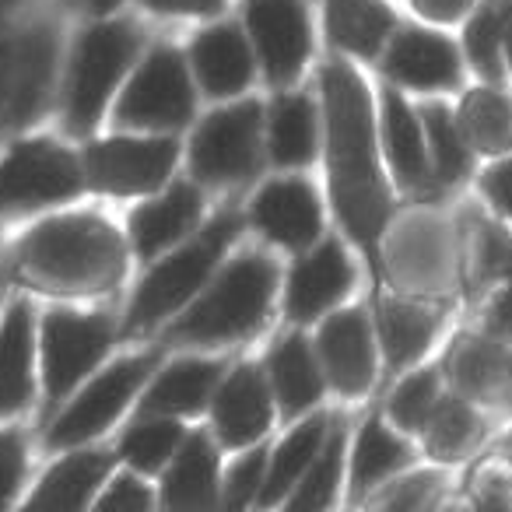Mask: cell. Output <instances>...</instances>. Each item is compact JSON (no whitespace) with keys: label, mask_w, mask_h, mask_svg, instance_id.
Here are the masks:
<instances>
[{"label":"cell","mask_w":512,"mask_h":512,"mask_svg":"<svg viewBox=\"0 0 512 512\" xmlns=\"http://www.w3.org/2000/svg\"><path fill=\"white\" fill-rule=\"evenodd\" d=\"M327 99V144H330V190L348 232L365 253H376L386 225V190L376 165L369 92L358 74L344 64L323 71Z\"/></svg>","instance_id":"cell-1"},{"label":"cell","mask_w":512,"mask_h":512,"mask_svg":"<svg viewBox=\"0 0 512 512\" xmlns=\"http://www.w3.org/2000/svg\"><path fill=\"white\" fill-rule=\"evenodd\" d=\"M18 267L50 292H102L123 274L120 239L92 214L53 218L18 246Z\"/></svg>","instance_id":"cell-2"},{"label":"cell","mask_w":512,"mask_h":512,"mask_svg":"<svg viewBox=\"0 0 512 512\" xmlns=\"http://www.w3.org/2000/svg\"><path fill=\"white\" fill-rule=\"evenodd\" d=\"M278 271L267 256L249 253L228 267V274L172 327V337L186 344L235 341L264 320L271 306Z\"/></svg>","instance_id":"cell-3"},{"label":"cell","mask_w":512,"mask_h":512,"mask_svg":"<svg viewBox=\"0 0 512 512\" xmlns=\"http://www.w3.org/2000/svg\"><path fill=\"white\" fill-rule=\"evenodd\" d=\"M137 43H141V36L127 22L99 25V29L81 36L71 64V85H67V120H71L74 134H85L95 127L113 88L127 74Z\"/></svg>","instance_id":"cell-4"},{"label":"cell","mask_w":512,"mask_h":512,"mask_svg":"<svg viewBox=\"0 0 512 512\" xmlns=\"http://www.w3.org/2000/svg\"><path fill=\"white\" fill-rule=\"evenodd\" d=\"M239 232V221L232 214H221L218 221L200 232V239H193L186 249H179L176 256H169L165 264H158L148 274V281L141 285V292L134 295L130 306V327H151L162 316H169L172 309H179L200 285L207 281V274L214 271V264L221 260L225 246Z\"/></svg>","instance_id":"cell-5"},{"label":"cell","mask_w":512,"mask_h":512,"mask_svg":"<svg viewBox=\"0 0 512 512\" xmlns=\"http://www.w3.org/2000/svg\"><path fill=\"white\" fill-rule=\"evenodd\" d=\"M57 64V36L46 22H32L0 36V116L11 127L36 120Z\"/></svg>","instance_id":"cell-6"},{"label":"cell","mask_w":512,"mask_h":512,"mask_svg":"<svg viewBox=\"0 0 512 512\" xmlns=\"http://www.w3.org/2000/svg\"><path fill=\"white\" fill-rule=\"evenodd\" d=\"M193 113V92L176 50H155L116 106L123 127H183Z\"/></svg>","instance_id":"cell-7"},{"label":"cell","mask_w":512,"mask_h":512,"mask_svg":"<svg viewBox=\"0 0 512 512\" xmlns=\"http://www.w3.org/2000/svg\"><path fill=\"white\" fill-rule=\"evenodd\" d=\"M260 148V106L242 102L218 109L200 123L193 137V169L207 183H235L256 169Z\"/></svg>","instance_id":"cell-8"},{"label":"cell","mask_w":512,"mask_h":512,"mask_svg":"<svg viewBox=\"0 0 512 512\" xmlns=\"http://www.w3.org/2000/svg\"><path fill=\"white\" fill-rule=\"evenodd\" d=\"M81 186L78 162L50 141H25L0 162V204L39 207L74 197Z\"/></svg>","instance_id":"cell-9"},{"label":"cell","mask_w":512,"mask_h":512,"mask_svg":"<svg viewBox=\"0 0 512 512\" xmlns=\"http://www.w3.org/2000/svg\"><path fill=\"white\" fill-rule=\"evenodd\" d=\"M88 179L95 190L106 193H151L165 183L169 169L176 165V144L155 137V141H134V137H116V141L92 144L85 155Z\"/></svg>","instance_id":"cell-10"},{"label":"cell","mask_w":512,"mask_h":512,"mask_svg":"<svg viewBox=\"0 0 512 512\" xmlns=\"http://www.w3.org/2000/svg\"><path fill=\"white\" fill-rule=\"evenodd\" d=\"M109 348V323L102 316L50 313L43 323V372L50 397H64L81 376L95 369Z\"/></svg>","instance_id":"cell-11"},{"label":"cell","mask_w":512,"mask_h":512,"mask_svg":"<svg viewBox=\"0 0 512 512\" xmlns=\"http://www.w3.org/2000/svg\"><path fill=\"white\" fill-rule=\"evenodd\" d=\"M151 369V358H127V362H116L109 372H102L78 400L64 411V418L53 425L50 446H78L88 442L92 435H99L102 428H109V421L127 407V400L134 397V390L144 383Z\"/></svg>","instance_id":"cell-12"},{"label":"cell","mask_w":512,"mask_h":512,"mask_svg":"<svg viewBox=\"0 0 512 512\" xmlns=\"http://www.w3.org/2000/svg\"><path fill=\"white\" fill-rule=\"evenodd\" d=\"M246 25L264 57L267 78L288 85L302 71L309 53V29L302 0H249Z\"/></svg>","instance_id":"cell-13"},{"label":"cell","mask_w":512,"mask_h":512,"mask_svg":"<svg viewBox=\"0 0 512 512\" xmlns=\"http://www.w3.org/2000/svg\"><path fill=\"white\" fill-rule=\"evenodd\" d=\"M320 355L330 383L348 397L372 386V337L362 313H337L320 330Z\"/></svg>","instance_id":"cell-14"},{"label":"cell","mask_w":512,"mask_h":512,"mask_svg":"<svg viewBox=\"0 0 512 512\" xmlns=\"http://www.w3.org/2000/svg\"><path fill=\"white\" fill-rule=\"evenodd\" d=\"M253 221L274 242L302 249L320 235V204H316V193L306 183L281 179L253 200Z\"/></svg>","instance_id":"cell-15"},{"label":"cell","mask_w":512,"mask_h":512,"mask_svg":"<svg viewBox=\"0 0 512 512\" xmlns=\"http://www.w3.org/2000/svg\"><path fill=\"white\" fill-rule=\"evenodd\" d=\"M214 425L225 446H249L271 425V397L264 376L253 365H242L228 376L214 400Z\"/></svg>","instance_id":"cell-16"},{"label":"cell","mask_w":512,"mask_h":512,"mask_svg":"<svg viewBox=\"0 0 512 512\" xmlns=\"http://www.w3.org/2000/svg\"><path fill=\"white\" fill-rule=\"evenodd\" d=\"M351 264L344 260L341 246L327 242L313 256H306L292 274L288 285V313L292 320H313L323 309H330L351 288Z\"/></svg>","instance_id":"cell-17"},{"label":"cell","mask_w":512,"mask_h":512,"mask_svg":"<svg viewBox=\"0 0 512 512\" xmlns=\"http://www.w3.org/2000/svg\"><path fill=\"white\" fill-rule=\"evenodd\" d=\"M386 74L411 88H449L460 81V60L446 39L432 32H404L386 57Z\"/></svg>","instance_id":"cell-18"},{"label":"cell","mask_w":512,"mask_h":512,"mask_svg":"<svg viewBox=\"0 0 512 512\" xmlns=\"http://www.w3.org/2000/svg\"><path fill=\"white\" fill-rule=\"evenodd\" d=\"M193 67L207 95H235L253 78V60L232 25L200 32L193 43Z\"/></svg>","instance_id":"cell-19"},{"label":"cell","mask_w":512,"mask_h":512,"mask_svg":"<svg viewBox=\"0 0 512 512\" xmlns=\"http://www.w3.org/2000/svg\"><path fill=\"white\" fill-rule=\"evenodd\" d=\"M32 393V316L25 302L11 306L0 327V414L25 407Z\"/></svg>","instance_id":"cell-20"},{"label":"cell","mask_w":512,"mask_h":512,"mask_svg":"<svg viewBox=\"0 0 512 512\" xmlns=\"http://www.w3.org/2000/svg\"><path fill=\"white\" fill-rule=\"evenodd\" d=\"M200 197L193 193V186H172V193H165L155 204H144L130 218V235L141 256H155L158 249H165L169 242H176L186 228L197 221Z\"/></svg>","instance_id":"cell-21"},{"label":"cell","mask_w":512,"mask_h":512,"mask_svg":"<svg viewBox=\"0 0 512 512\" xmlns=\"http://www.w3.org/2000/svg\"><path fill=\"white\" fill-rule=\"evenodd\" d=\"M393 29V15L379 0H327V32L341 50L376 57Z\"/></svg>","instance_id":"cell-22"},{"label":"cell","mask_w":512,"mask_h":512,"mask_svg":"<svg viewBox=\"0 0 512 512\" xmlns=\"http://www.w3.org/2000/svg\"><path fill=\"white\" fill-rule=\"evenodd\" d=\"M221 376L218 362H179L158 376L151 393L144 397V414H193L207 404L214 383Z\"/></svg>","instance_id":"cell-23"},{"label":"cell","mask_w":512,"mask_h":512,"mask_svg":"<svg viewBox=\"0 0 512 512\" xmlns=\"http://www.w3.org/2000/svg\"><path fill=\"white\" fill-rule=\"evenodd\" d=\"M271 383L285 414H299L320 400V369L302 337H288L271 351Z\"/></svg>","instance_id":"cell-24"},{"label":"cell","mask_w":512,"mask_h":512,"mask_svg":"<svg viewBox=\"0 0 512 512\" xmlns=\"http://www.w3.org/2000/svg\"><path fill=\"white\" fill-rule=\"evenodd\" d=\"M106 474H109L106 453L71 456V460L57 463V467L43 477L39 491L32 495V505H39V509H81Z\"/></svg>","instance_id":"cell-25"},{"label":"cell","mask_w":512,"mask_h":512,"mask_svg":"<svg viewBox=\"0 0 512 512\" xmlns=\"http://www.w3.org/2000/svg\"><path fill=\"white\" fill-rule=\"evenodd\" d=\"M327 442V418H313L306 425H299L285 442H281L278 456L271 463V474H267L264 488H260V505H274L295 488V484L306 477L309 463L316 460V453Z\"/></svg>","instance_id":"cell-26"},{"label":"cell","mask_w":512,"mask_h":512,"mask_svg":"<svg viewBox=\"0 0 512 512\" xmlns=\"http://www.w3.org/2000/svg\"><path fill=\"white\" fill-rule=\"evenodd\" d=\"M379 330H383L386 362L393 369H404V365L418 362L425 355L435 330H439V320L432 313H425V309L407 306V302H383V309H379Z\"/></svg>","instance_id":"cell-27"},{"label":"cell","mask_w":512,"mask_h":512,"mask_svg":"<svg viewBox=\"0 0 512 512\" xmlns=\"http://www.w3.org/2000/svg\"><path fill=\"white\" fill-rule=\"evenodd\" d=\"M383 134H386V151H390V162L397 169L400 183L418 186L425 183V137L414 120V113L407 109V102L397 92L383 95Z\"/></svg>","instance_id":"cell-28"},{"label":"cell","mask_w":512,"mask_h":512,"mask_svg":"<svg viewBox=\"0 0 512 512\" xmlns=\"http://www.w3.org/2000/svg\"><path fill=\"white\" fill-rule=\"evenodd\" d=\"M453 379L467 397L498 400L512 383L509 355L491 341H463L453 355Z\"/></svg>","instance_id":"cell-29"},{"label":"cell","mask_w":512,"mask_h":512,"mask_svg":"<svg viewBox=\"0 0 512 512\" xmlns=\"http://www.w3.org/2000/svg\"><path fill=\"white\" fill-rule=\"evenodd\" d=\"M214 481H218L214 446L204 435H193L165 474V505H207L214 498Z\"/></svg>","instance_id":"cell-30"},{"label":"cell","mask_w":512,"mask_h":512,"mask_svg":"<svg viewBox=\"0 0 512 512\" xmlns=\"http://www.w3.org/2000/svg\"><path fill=\"white\" fill-rule=\"evenodd\" d=\"M460 127L474 148L484 155H498V151L512 148V102L502 92L491 88H477L463 99L460 109Z\"/></svg>","instance_id":"cell-31"},{"label":"cell","mask_w":512,"mask_h":512,"mask_svg":"<svg viewBox=\"0 0 512 512\" xmlns=\"http://www.w3.org/2000/svg\"><path fill=\"white\" fill-rule=\"evenodd\" d=\"M316 123L313 102L302 95H281L271 116V151L278 165H302L313 158Z\"/></svg>","instance_id":"cell-32"},{"label":"cell","mask_w":512,"mask_h":512,"mask_svg":"<svg viewBox=\"0 0 512 512\" xmlns=\"http://www.w3.org/2000/svg\"><path fill=\"white\" fill-rule=\"evenodd\" d=\"M411 460L404 442H397V435H390L376 418L365 421L362 435H358L355 463H351V484L355 495H365V488L379 484L383 477H390L393 470H400Z\"/></svg>","instance_id":"cell-33"},{"label":"cell","mask_w":512,"mask_h":512,"mask_svg":"<svg viewBox=\"0 0 512 512\" xmlns=\"http://www.w3.org/2000/svg\"><path fill=\"white\" fill-rule=\"evenodd\" d=\"M341 449H344V432L334 428V432H327V442L316 453V460L309 463L299 495L292 498L295 509H327L334 502L337 477H341Z\"/></svg>","instance_id":"cell-34"},{"label":"cell","mask_w":512,"mask_h":512,"mask_svg":"<svg viewBox=\"0 0 512 512\" xmlns=\"http://www.w3.org/2000/svg\"><path fill=\"white\" fill-rule=\"evenodd\" d=\"M425 130H428V141H432L439 176L446 183H456L470 169V151L467 141H463V130L456 127V120L442 106L425 109Z\"/></svg>","instance_id":"cell-35"},{"label":"cell","mask_w":512,"mask_h":512,"mask_svg":"<svg viewBox=\"0 0 512 512\" xmlns=\"http://www.w3.org/2000/svg\"><path fill=\"white\" fill-rule=\"evenodd\" d=\"M428 453L439 456V460H453L467 449V442L477 432V418L470 414L467 404L460 400H446V404H435L432 418H428Z\"/></svg>","instance_id":"cell-36"},{"label":"cell","mask_w":512,"mask_h":512,"mask_svg":"<svg viewBox=\"0 0 512 512\" xmlns=\"http://www.w3.org/2000/svg\"><path fill=\"white\" fill-rule=\"evenodd\" d=\"M179 439H183V428L162 414V421H144V425L130 428V435L123 439V456H127V463L148 474L176 453Z\"/></svg>","instance_id":"cell-37"},{"label":"cell","mask_w":512,"mask_h":512,"mask_svg":"<svg viewBox=\"0 0 512 512\" xmlns=\"http://www.w3.org/2000/svg\"><path fill=\"white\" fill-rule=\"evenodd\" d=\"M502 46H505V4H488L467 29V53L484 78H502Z\"/></svg>","instance_id":"cell-38"},{"label":"cell","mask_w":512,"mask_h":512,"mask_svg":"<svg viewBox=\"0 0 512 512\" xmlns=\"http://www.w3.org/2000/svg\"><path fill=\"white\" fill-rule=\"evenodd\" d=\"M435 404H439V379H435V372H418V376L404 379L400 390L390 397V414L400 428L418 432L428 425Z\"/></svg>","instance_id":"cell-39"},{"label":"cell","mask_w":512,"mask_h":512,"mask_svg":"<svg viewBox=\"0 0 512 512\" xmlns=\"http://www.w3.org/2000/svg\"><path fill=\"white\" fill-rule=\"evenodd\" d=\"M264 467H267V453H249L246 460H239L228 474V491L225 498L232 505H249L260 495V484H264Z\"/></svg>","instance_id":"cell-40"},{"label":"cell","mask_w":512,"mask_h":512,"mask_svg":"<svg viewBox=\"0 0 512 512\" xmlns=\"http://www.w3.org/2000/svg\"><path fill=\"white\" fill-rule=\"evenodd\" d=\"M22 442L15 432H0V505L15 495L18 481H22Z\"/></svg>","instance_id":"cell-41"},{"label":"cell","mask_w":512,"mask_h":512,"mask_svg":"<svg viewBox=\"0 0 512 512\" xmlns=\"http://www.w3.org/2000/svg\"><path fill=\"white\" fill-rule=\"evenodd\" d=\"M102 509H148L151 495L137 477H116L113 488L99 498Z\"/></svg>","instance_id":"cell-42"},{"label":"cell","mask_w":512,"mask_h":512,"mask_svg":"<svg viewBox=\"0 0 512 512\" xmlns=\"http://www.w3.org/2000/svg\"><path fill=\"white\" fill-rule=\"evenodd\" d=\"M484 193H488V200L498 211L512 218V158L484 172Z\"/></svg>","instance_id":"cell-43"},{"label":"cell","mask_w":512,"mask_h":512,"mask_svg":"<svg viewBox=\"0 0 512 512\" xmlns=\"http://www.w3.org/2000/svg\"><path fill=\"white\" fill-rule=\"evenodd\" d=\"M435 488H439V477L418 474V477H411V481H400V488H393V495L386 498V505H425Z\"/></svg>","instance_id":"cell-44"},{"label":"cell","mask_w":512,"mask_h":512,"mask_svg":"<svg viewBox=\"0 0 512 512\" xmlns=\"http://www.w3.org/2000/svg\"><path fill=\"white\" fill-rule=\"evenodd\" d=\"M488 323H491V330H495L498 337H512V271L505 274L502 292H498L495 302H491Z\"/></svg>","instance_id":"cell-45"},{"label":"cell","mask_w":512,"mask_h":512,"mask_svg":"<svg viewBox=\"0 0 512 512\" xmlns=\"http://www.w3.org/2000/svg\"><path fill=\"white\" fill-rule=\"evenodd\" d=\"M144 4L162 15H214L221 8V0H144Z\"/></svg>","instance_id":"cell-46"},{"label":"cell","mask_w":512,"mask_h":512,"mask_svg":"<svg viewBox=\"0 0 512 512\" xmlns=\"http://www.w3.org/2000/svg\"><path fill=\"white\" fill-rule=\"evenodd\" d=\"M470 4H474V0H414L418 15L432 18V22H453V18H460Z\"/></svg>","instance_id":"cell-47"},{"label":"cell","mask_w":512,"mask_h":512,"mask_svg":"<svg viewBox=\"0 0 512 512\" xmlns=\"http://www.w3.org/2000/svg\"><path fill=\"white\" fill-rule=\"evenodd\" d=\"M505 46H509V60H512V0H505Z\"/></svg>","instance_id":"cell-48"},{"label":"cell","mask_w":512,"mask_h":512,"mask_svg":"<svg viewBox=\"0 0 512 512\" xmlns=\"http://www.w3.org/2000/svg\"><path fill=\"white\" fill-rule=\"evenodd\" d=\"M85 4L92 11H99V15H106V11H113V8H120V0H85Z\"/></svg>","instance_id":"cell-49"},{"label":"cell","mask_w":512,"mask_h":512,"mask_svg":"<svg viewBox=\"0 0 512 512\" xmlns=\"http://www.w3.org/2000/svg\"><path fill=\"white\" fill-rule=\"evenodd\" d=\"M4 4H15V0H0V8H4Z\"/></svg>","instance_id":"cell-50"}]
</instances>
